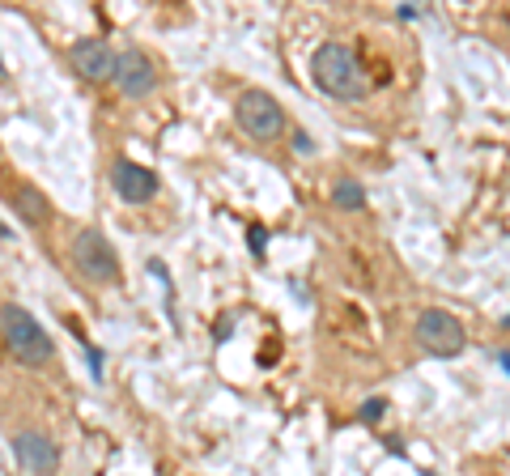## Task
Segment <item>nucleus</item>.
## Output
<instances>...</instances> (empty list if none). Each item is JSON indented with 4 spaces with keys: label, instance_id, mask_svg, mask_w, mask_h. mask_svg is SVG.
<instances>
[{
    "label": "nucleus",
    "instance_id": "f257e3e1",
    "mask_svg": "<svg viewBox=\"0 0 510 476\" xmlns=\"http://www.w3.org/2000/svg\"><path fill=\"white\" fill-rule=\"evenodd\" d=\"M311 72H315V85L332 99L353 102L366 94V77H361L358 56L349 47H341V43H323L315 52V60H311Z\"/></svg>",
    "mask_w": 510,
    "mask_h": 476
},
{
    "label": "nucleus",
    "instance_id": "f03ea898",
    "mask_svg": "<svg viewBox=\"0 0 510 476\" xmlns=\"http://www.w3.org/2000/svg\"><path fill=\"white\" fill-rule=\"evenodd\" d=\"M0 337H5L9 353H14L22 366H47L55 353L52 337L43 332V323L34 319L26 307H17V302L0 307Z\"/></svg>",
    "mask_w": 510,
    "mask_h": 476
},
{
    "label": "nucleus",
    "instance_id": "7ed1b4c3",
    "mask_svg": "<svg viewBox=\"0 0 510 476\" xmlns=\"http://www.w3.org/2000/svg\"><path fill=\"white\" fill-rule=\"evenodd\" d=\"M72 268H77L90 285H115V281L124 277L115 247H111L98 230H82V234L72 238Z\"/></svg>",
    "mask_w": 510,
    "mask_h": 476
},
{
    "label": "nucleus",
    "instance_id": "20e7f679",
    "mask_svg": "<svg viewBox=\"0 0 510 476\" xmlns=\"http://www.w3.org/2000/svg\"><path fill=\"white\" fill-rule=\"evenodd\" d=\"M235 115H238V128L255 140H276L285 132V111H281L276 99L264 94V90H247V94L235 102Z\"/></svg>",
    "mask_w": 510,
    "mask_h": 476
},
{
    "label": "nucleus",
    "instance_id": "39448f33",
    "mask_svg": "<svg viewBox=\"0 0 510 476\" xmlns=\"http://www.w3.org/2000/svg\"><path fill=\"white\" fill-rule=\"evenodd\" d=\"M417 345L426 353H434V357H456L468 345V332H464V323L451 310H426L417 319Z\"/></svg>",
    "mask_w": 510,
    "mask_h": 476
},
{
    "label": "nucleus",
    "instance_id": "423d86ee",
    "mask_svg": "<svg viewBox=\"0 0 510 476\" xmlns=\"http://www.w3.org/2000/svg\"><path fill=\"white\" fill-rule=\"evenodd\" d=\"M111 81L120 85V94H128V99H145V94H153V85H158V69H153V60L145 52L128 47V52L115 56Z\"/></svg>",
    "mask_w": 510,
    "mask_h": 476
},
{
    "label": "nucleus",
    "instance_id": "0eeeda50",
    "mask_svg": "<svg viewBox=\"0 0 510 476\" xmlns=\"http://www.w3.org/2000/svg\"><path fill=\"white\" fill-rule=\"evenodd\" d=\"M69 64L82 81H111L115 72V52L102 39H82L69 47Z\"/></svg>",
    "mask_w": 510,
    "mask_h": 476
},
{
    "label": "nucleus",
    "instance_id": "6e6552de",
    "mask_svg": "<svg viewBox=\"0 0 510 476\" xmlns=\"http://www.w3.org/2000/svg\"><path fill=\"white\" fill-rule=\"evenodd\" d=\"M111 187H115L120 200H128V205H145V200L158 196V175H153L149 167H140V162L120 157L115 170H111Z\"/></svg>",
    "mask_w": 510,
    "mask_h": 476
},
{
    "label": "nucleus",
    "instance_id": "1a4fd4ad",
    "mask_svg": "<svg viewBox=\"0 0 510 476\" xmlns=\"http://www.w3.org/2000/svg\"><path fill=\"white\" fill-rule=\"evenodd\" d=\"M14 460L26 468V472H55V463H60V447H55L52 438L43 434V430H22L14 434Z\"/></svg>",
    "mask_w": 510,
    "mask_h": 476
},
{
    "label": "nucleus",
    "instance_id": "9d476101",
    "mask_svg": "<svg viewBox=\"0 0 510 476\" xmlns=\"http://www.w3.org/2000/svg\"><path fill=\"white\" fill-rule=\"evenodd\" d=\"M9 200H14L17 217L26 225H43L47 217H52V205H47V196H43L39 187H30V183H17L14 192H9Z\"/></svg>",
    "mask_w": 510,
    "mask_h": 476
},
{
    "label": "nucleus",
    "instance_id": "9b49d317",
    "mask_svg": "<svg viewBox=\"0 0 510 476\" xmlns=\"http://www.w3.org/2000/svg\"><path fill=\"white\" fill-rule=\"evenodd\" d=\"M332 205L345 213H358L361 205H366V192H361L353 179H336V187H332Z\"/></svg>",
    "mask_w": 510,
    "mask_h": 476
},
{
    "label": "nucleus",
    "instance_id": "f8f14e48",
    "mask_svg": "<svg viewBox=\"0 0 510 476\" xmlns=\"http://www.w3.org/2000/svg\"><path fill=\"white\" fill-rule=\"evenodd\" d=\"M383 400H366V405H361V421H370V425H374V421H379V417H383Z\"/></svg>",
    "mask_w": 510,
    "mask_h": 476
},
{
    "label": "nucleus",
    "instance_id": "ddd939ff",
    "mask_svg": "<svg viewBox=\"0 0 510 476\" xmlns=\"http://www.w3.org/2000/svg\"><path fill=\"white\" fill-rule=\"evenodd\" d=\"M85 357H90V370H94V378H102V353H98L94 345H85Z\"/></svg>",
    "mask_w": 510,
    "mask_h": 476
},
{
    "label": "nucleus",
    "instance_id": "4468645a",
    "mask_svg": "<svg viewBox=\"0 0 510 476\" xmlns=\"http://www.w3.org/2000/svg\"><path fill=\"white\" fill-rule=\"evenodd\" d=\"M293 145H298V154H311V137H306V132H298V137H293Z\"/></svg>",
    "mask_w": 510,
    "mask_h": 476
},
{
    "label": "nucleus",
    "instance_id": "2eb2a0df",
    "mask_svg": "<svg viewBox=\"0 0 510 476\" xmlns=\"http://www.w3.org/2000/svg\"><path fill=\"white\" fill-rule=\"evenodd\" d=\"M251 252H264V230H251Z\"/></svg>",
    "mask_w": 510,
    "mask_h": 476
},
{
    "label": "nucleus",
    "instance_id": "dca6fc26",
    "mask_svg": "<svg viewBox=\"0 0 510 476\" xmlns=\"http://www.w3.org/2000/svg\"><path fill=\"white\" fill-rule=\"evenodd\" d=\"M497 366H502V370H506V375H510V349H502V353H497Z\"/></svg>",
    "mask_w": 510,
    "mask_h": 476
}]
</instances>
